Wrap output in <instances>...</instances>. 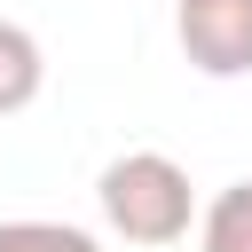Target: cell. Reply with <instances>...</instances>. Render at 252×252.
Returning a JSON list of instances; mask_svg holds the SVG:
<instances>
[{
	"label": "cell",
	"instance_id": "1",
	"mask_svg": "<svg viewBox=\"0 0 252 252\" xmlns=\"http://www.w3.org/2000/svg\"><path fill=\"white\" fill-rule=\"evenodd\" d=\"M94 205H102V228H110V236L150 244V252H165V244H181V236L197 228V189H189V173H181L165 150H126V158H110V165L94 173Z\"/></svg>",
	"mask_w": 252,
	"mask_h": 252
},
{
	"label": "cell",
	"instance_id": "2",
	"mask_svg": "<svg viewBox=\"0 0 252 252\" xmlns=\"http://www.w3.org/2000/svg\"><path fill=\"white\" fill-rule=\"evenodd\" d=\"M173 39L189 71L244 79L252 71V0H173Z\"/></svg>",
	"mask_w": 252,
	"mask_h": 252
},
{
	"label": "cell",
	"instance_id": "3",
	"mask_svg": "<svg viewBox=\"0 0 252 252\" xmlns=\"http://www.w3.org/2000/svg\"><path fill=\"white\" fill-rule=\"evenodd\" d=\"M39 87H47V47H39L16 16H0V118L32 110Z\"/></svg>",
	"mask_w": 252,
	"mask_h": 252
},
{
	"label": "cell",
	"instance_id": "4",
	"mask_svg": "<svg viewBox=\"0 0 252 252\" xmlns=\"http://www.w3.org/2000/svg\"><path fill=\"white\" fill-rule=\"evenodd\" d=\"M197 252H252V181L213 189V205L197 213Z\"/></svg>",
	"mask_w": 252,
	"mask_h": 252
},
{
	"label": "cell",
	"instance_id": "5",
	"mask_svg": "<svg viewBox=\"0 0 252 252\" xmlns=\"http://www.w3.org/2000/svg\"><path fill=\"white\" fill-rule=\"evenodd\" d=\"M0 252H102V236L71 220H0Z\"/></svg>",
	"mask_w": 252,
	"mask_h": 252
}]
</instances>
